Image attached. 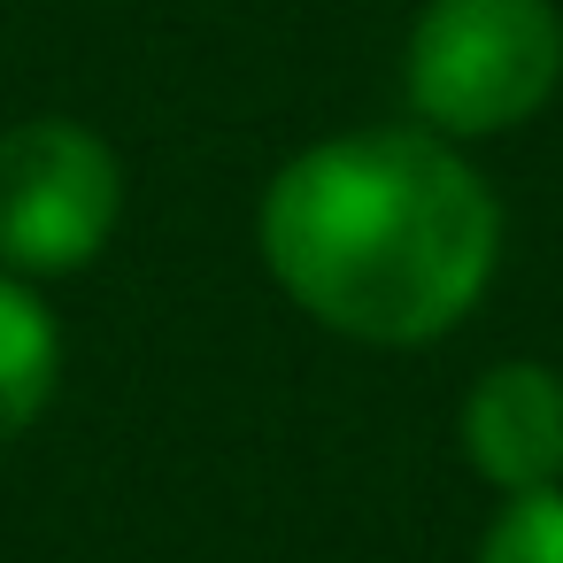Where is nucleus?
Returning a JSON list of instances; mask_svg holds the SVG:
<instances>
[{
    "mask_svg": "<svg viewBox=\"0 0 563 563\" xmlns=\"http://www.w3.org/2000/svg\"><path fill=\"white\" fill-rule=\"evenodd\" d=\"M255 232L271 278L317 324L424 347L486 294L501 201L440 132H347L271 178Z\"/></svg>",
    "mask_w": 563,
    "mask_h": 563,
    "instance_id": "nucleus-1",
    "label": "nucleus"
},
{
    "mask_svg": "<svg viewBox=\"0 0 563 563\" xmlns=\"http://www.w3.org/2000/svg\"><path fill=\"white\" fill-rule=\"evenodd\" d=\"M409 109L440 140L525 124L563 78V16L548 0H432L409 32Z\"/></svg>",
    "mask_w": 563,
    "mask_h": 563,
    "instance_id": "nucleus-2",
    "label": "nucleus"
},
{
    "mask_svg": "<svg viewBox=\"0 0 563 563\" xmlns=\"http://www.w3.org/2000/svg\"><path fill=\"white\" fill-rule=\"evenodd\" d=\"M124 217V170L101 132L32 117L0 132V263L16 278L86 271Z\"/></svg>",
    "mask_w": 563,
    "mask_h": 563,
    "instance_id": "nucleus-3",
    "label": "nucleus"
},
{
    "mask_svg": "<svg viewBox=\"0 0 563 563\" xmlns=\"http://www.w3.org/2000/svg\"><path fill=\"white\" fill-rule=\"evenodd\" d=\"M463 455L501 494L563 486V378L548 363H494L463 394Z\"/></svg>",
    "mask_w": 563,
    "mask_h": 563,
    "instance_id": "nucleus-4",
    "label": "nucleus"
},
{
    "mask_svg": "<svg viewBox=\"0 0 563 563\" xmlns=\"http://www.w3.org/2000/svg\"><path fill=\"white\" fill-rule=\"evenodd\" d=\"M55 378H63V332L47 301L16 271H0V448L40 424V409L55 401Z\"/></svg>",
    "mask_w": 563,
    "mask_h": 563,
    "instance_id": "nucleus-5",
    "label": "nucleus"
},
{
    "mask_svg": "<svg viewBox=\"0 0 563 563\" xmlns=\"http://www.w3.org/2000/svg\"><path fill=\"white\" fill-rule=\"evenodd\" d=\"M478 563H563V486L509 494V509L494 517Z\"/></svg>",
    "mask_w": 563,
    "mask_h": 563,
    "instance_id": "nucleus-6",
    "label": "nucleus"
}]
</instances>
